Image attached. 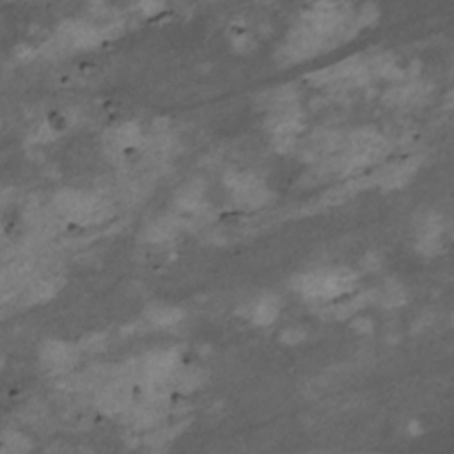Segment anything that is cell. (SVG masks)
<instances>
[{"label": "cell", "instance_id": "1", "mask_svg": "<svg viewBox=\"0 0 454 454\" xmlns=\"http://www.w3.org/2000/svg\"><path fill=\"white\" fill-rule=\"evenodd\" d=\"M41 358L50 367H66L73 358L71 348L59 341H48L41 348Z\"/></svg>", "mask_w": 454, "mask_h": 454}, {"label": "cell", "instance_id": "2", "mask_svg": "<svg viewBox=\"0 0 454 454\" xmlns=\"http://www.w3.org/2000/svg\"><path fill=\"white\" fill-rule=\"evenodd\" d=\"M277 312H278L277 302L272 297H266V298H263V300L257 302V305L254 307V311H252V320L257 325H270L275 318H277Z\"/></svg>", "mask_w": 454, "mask_h": 454}, {"label": "cell", "instance_id": "3", "mask_svg": "<svg viewBox=\"0 0 454 454\" xmlns=\"http://www.w3.org/2000/svg\"><path fill=\"white\" fill-rule=\"evenodd\" d=\"M148 318L153 325H160V327H169V325H176L183 318V312L174 307H154L151 311H148Z\"/></svg>", "mask_w": 454, "mask_h": 454}, {"label": "cell", "instance_id": "4", "mask_svg": "<svg viewBox=\"0 0 454 454\" xmlns=\"http://www.w3.org/2000/svg\"><path fill=\"white\" fill-rule=\"evenodd\" d=\"M404 300V295L403 291L399 289V287H389L387 289V293L383 295V303L387 307H394V305H399L401 302Z\"/></svg>", "mask_w": 454, "mask_h": 454}, {"label": "cell", "instance_id": "5", "mask_svg": "<svg viewBox=\"0 0 454 454\" xmlns=\"http://www.w3.org/2000/svg\"><path fill=\"white\" fill-rule=\"evenodd\" d=\"M378 16V11H376L375 5H364L362 7V11L357 14V20H358V25H367L371 24L373 20Z\"/></svg>", "mask_w": 454, "mask_h": 454}, {"label": "cell", "instance_id": "6", "mask_svg": "<svg viewBox=\"0 0 454 454\" xmlns=\"http://www.w3.org/2000/svg\"><path fill=\"white\" fill-rule=\"evenodd\" d=\"M303 337H305V332L300 328H287L284 330L282 334V341L287 344H297L300 341H303Z\"/></svg>", "mask_w": 454, "mask_h": 454}, {"label": "cell", "instance_id": "7", "mask_svg": "<svg viewBox=\"0 0 454 454\" xmlns=\"http://www.w3.org/2000/svg\"><path fill=\"white\" fill-rule=\"evenodd\" d=\"M5 444H7V447H9L11 451H14V453H22V451L28 449L27 440L18 435H11V438L9 440H5Z\"/></svg>", "mask_w": 454, "mask_h": 454}, {"label": "cell", "instance_id": "8", "mask_svg": "<svg viewBox=\"0 0 454 454\" xmlns=\"http://www.w3.org/2000/svg\"><path fill=\"white\" fill-rule=\"evenodd\" d=\"M353 328L358 330V332H369L371 321L367 318H357V320L353 321Z\"/></svg>", "mask_w": 454, "mask_h": 454}, {"label": "cell", "instance_id": "9", "mask_svg": "<svg viewBox=\"0 0 454 454\" xmlns=\"http://www.w3.org/2000/svg\"><path fill=\"white\" fill-rule=\"evenodd\" d=\"M139 7L146 14H154V13H158V11L162 9V4H154V2H144V4H140Z\"/></svg>", "mask_w": 454, "mask_h": 454}]
</instances>
